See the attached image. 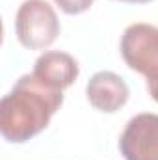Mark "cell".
<instances>
[{
  "label": "cell",
  "mask_w": 158,
  "mask_h": 160,
  "mask_svg": "<svg viewBox=\"0 0 158 160\" xmlns=\"http://www.w3.org/2000/svg\"><path fill=\"white\" fill-rule=\"evenodd\" d=\"M63 93L41 82L34 73L17 80L0 102V132L9 143H24L48 127L60 110Z\"/></svg>",
  "instance_id": "1"
},
{
  "label": "cell",
  "mask_w": 158,
  "mask_h": 160,
  "mask_svg": "<svg viewBox=\"0 0 158 160\" xmlns=\"http://www.w3.org/2000/svg\"><path fill=\"white\" fill-rule=\"evenodd\" d=\"M119 149L125 160H158V114H138L126 123Z\"/></svg>",
  "instance_id": "4"
},
{
  "label": "cell",
  "mask_w": 158,
  "mask_h": 160,
  "mask_svg": "<svg viewBox=\"0 0 158 160\" xmlns=\"http://www.w3.org/2000/svg\"><path fill=\"white\" fill-rule=\"evenodd\" d=\"M56 6L67 15H78L93 6V0H54Z\"/></svg>",
  "instance_id": "7"
},
{
  "label": "cell",
  "mask_w": 158,
  "mask_h": 160,
  "mask_svg": "<svg viewBox=\"0 0 158 160\" xmlns=\"http://www.w3.org/2000/svg\"><path fill=\"white\" fill-rule=\"evenodd\" d=\"M117 2H125V4H147L151 0H117Z\"/></svg>",
  "instance_id": "9"
},
{
  "label": "cell",
  "mask_w": 158,
  "mask_h": 160,
  "mask_svg": "<svg viewBox=\"0 0 158 160\" xmlns=\"http://www.w3.org/2000/svg\"><path fill=\"white\" fill-rule=\"evenodd\" d=\"M15 34L24 48L41 50L60 36V21L47 0H24L15 15Z\"/></svg>",
  "instance_id": "2"
},
{
  "label": "cell",
  "mask_w": 158,
  "mask_h": 160,
  "mask_svg": "<svg viewBox=\"0 0 158 160\" xmlns=\"http://www.w3.org/2000/svg\"><path fill=\"white\" fill-rule=\"evenodd\" d=\"M128 95L130 91L126 82L112 71L95 73L86 86V97L89 104L104 114H114L121 110L126 104Z\"/></svg>",
  "instance_id": "5"
},
{
  "label": "cell",
  "mask_w": 158,
  "mask_h": 160,
  "mask_svg": "<svg viewBox=\"0 0 158 160\" xmlns=\"http://www.w3.org/2000/svg\"><path fill=\"white\" fill-rule=\"evenodd\" d=\"M147 91H149V95L158 102V80H155V82H147Z\"/></svg>",
  "instance_id": "8"
},
{
  "label": "cell",
  "mask_w": 158,
  "mask_h": 160,
  "mask_svg": "<svg viewBox=\"0 0 158 160\" xmlns=\"http://www.w3.org/2000/svg\"><path fill=\"white\" fill-rule=\"evenodd\" d=\"M121 56L147 82L158 80V26L145 22L130 24L121 38Z\"/></svg>",
  "instance_id": "3"
},
{
  "label": "cell",
  "mask_w": 158,
  "mask_h": 160,
  "mask_svg": "<svg viewBox=\"0 0 158 160\" xmlns=\"http://www.w3.org/2000/svg\"><path fill=\"white\" fill-rule=\"evenodd\" d=\"M32 73L47 86L63 91L65 88L73 86V82L78 78L80 69L78 62L71 54L60 50H48L36 60Z\"/></svg>",
  "instance_id": "6"
}]
</instances>
